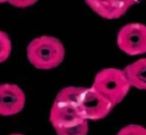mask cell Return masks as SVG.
<instances>
[{
  "mask_svg": "<svg viewBox=\"0 0 146 135\" xmlns=\"http://www.w3.org/2000/svg\"><path fill=\"white\" fill-rule=\"evenodd\" d=\"M88 6L104 19L114 20L123 16L138 0H85Z\"/></svg>",
  "mask_w": 146,
  "mask_h": 135,
  "instance_id": "6",
  "label": "cell"
},
{
  "mask_svg": "<svg viewBox=\"0 0 146 135\" xmlns=\"http://www.w3.org/2000/svg\"><path fill=\"white\" fill-rule=\"evenodd\" d=\"M12 51V43L7 33L0 30V64L9 58Z\"/></svg>",
  "mask_w": 146,
  "mask_h": 135,
  "instance_id": "11",
  "label": "cell"
},
{
  "mask_svg": "<svg viewBox=\"0 0 146 135\" xmlns=\"http://www.w3.org/2000/svg\"><path fill=\"white\" fill-rule=\"evenodd\" d=\"M38 0H8L7 3L17 8H27L37 3Z\"/></svg>",
  "mask_w": 146,
  "mask_h": 135,
  "instance_id": "13",
  "label": "cell"
},
{
  "mask_svg": "<svg viewBox=\"0 0 146 135\" xmlns=\"http://www.w3.org/2000/svg\"><path fill=\"white\" fill-rule=\"evenodd\" d=\"M83 91L84 87H66L58 93L55 101L75 104L78 106V102Z\"/></svg>",
  "mask_w": 146,
  "mask_h": 135,
  "instance_id": "9",
  "label": "cell"
},
{
  "mask_svg": "<svg viewBox=\"0 0 146 135\" xmlns=\"http://www.w3.org/2000/svg\"><path fill=\"white\" fill-rule=\"evenodd\" d=\"M5 2H8V0H0V4H1V3H5Z\"/></svg>",
  "mask_w": 146,
  "mask_h": 135,
  "instance_id": "14",
  "label": "cell"
},
{
  "mask_svg": "<svg viewBox=\"0 0 146 135\" xmlns=\"http://www.w3.org/2000/svg\"><path fill=\"white\" fill-rule=\"evenodd\" d=\"M10 135H23V134H20V133H14V134H10Z\"/></svg>",
  "mask_w": 146,
  "mask_h": 135,
  "instance_id": "15",
  "label": "cell"
},
{
  "mask_svg": "<svg viewBox=\"0 0 146 135\" xmlns=\"http://www.w3.org/2000/svg\"><path fill=\"white\" fill-rule=\"evenodd\" d=\"M65 47L58 38L40 36L33 39L27 47V58L39 69H52L59 67L65 59Z\"/></svg>",
  "mask_w": 146,
  "mask_h": 135,
  "instance_id": "1",
  "label": "cell"
},
{
  "mask_svg": "<svg viewBox=\"0 0 146 135\" xmlns=\"http://www.w3.org/2000/svg\"><path fill=\"white\" fill-rule=\"evenodd\" d=\"M123 69L131 87L146 91V58L134 61Z\"/></svg>",
  "mask_w": 146,
  "mask_h": 135,
  "instance_id": "8",
  "label": "cell"
},
{
  "mask_svg": "<svg viewBox=\"0 0 146 135\" xmlns=\"http://www.w3.org/2000/svg\"><path fill=\"white\" fill-rule=\"evenodd\" d=\"M116 44L128 56L146 54V25L137 22L125 24L117 33Z\"/></svg>",
  "mask_w": 146,
  "mask_h": 135,
  "instance_id": "3",
  "label": "cell"
},
{
  "mask_svg": "<svg viewBox=\"0 0 146 135\" xmlns=\"http://www.w3.org/2000/svg\"><path fill=\"white\" fill-rule=\"evenodd\" d=\"M92 87L106 97L114 106L120 103L132 89L124 69L117 68L100 69L96 73Z\"/></svg>",
  "mask_w": 146,
  "mask_h": 135,
  "instance_id": "2",
  "label": "cell"
},
{
  "mask_svg": "<svg viewBox=\"0 0 146 135\" xmlns=\"http://www.w3.org/2000/svg\"><path fill=\"white\" fill-rule=\"evenodd\" d=\"M85 119L75 104L55 101L50 110V122L53 128H61Z\"/></svg>",
  "mask_w": 146,
  "mask_h": 135,
  "instance_id": "7",
  "label": "cell"
},
{
  "mask_svg": "<svg viewBox=\"0 0 146 135\" xmlns=\"http://www.w3.org/2000/svg\"><path fill=\"white\" fill-rule=\"evenodd\" d=\"M114 105L98 91L90 87H84L78 102V108L87 120H100L106 117L113 109Z\"/></svg>",
  "mask_w": 146,
  "mask_h": 135,
  "instance_id": "4",
  "label": "cell"
},
{
  "mask_svg": "<svg viewBox=\"0 0 146 135\" xmlns=\"http://www.w3.org/2000/svg\"><path fill=\"white\" fill-rule=\"evenodd\" d=\"M26 97L22 89L14 83L0 85V115L12 116L23 110Z\"/></svg>",
  "mask_w": 146,
  "mask_h": 135,
  "instance_id": "5",
  "label": "cell"
},
{
  "mask_svg": "<svg viewBox=\"0 0 146 135\" xmlns=\"http://www.w3.org/2000/svg\"><path fill=\"white\" fill-rule=\"evenodd\" d=\"M90 126L88 120L82 119L73 124L55 129L57 135H88Z\"/></svg>",
  "mask_w": 146,
  "mask_h": 135,
  "instance_id": "10",
  "label": "cell"
},
{
  "mask_svg": "<svg viewBox=\"0 0 146 135\" xmlns=\"http://www.w3.org/2000/svg\"><path fill=\"white\" fill-rule=\"evenodd\" d=\"M115 135H146V127L139 124H128L120 128Z\"/></svg>",
  "mask_w": 146,
  "mask_h": 135,
  "instance_id": "12",
  "label": "cell"
}]
</instances>
